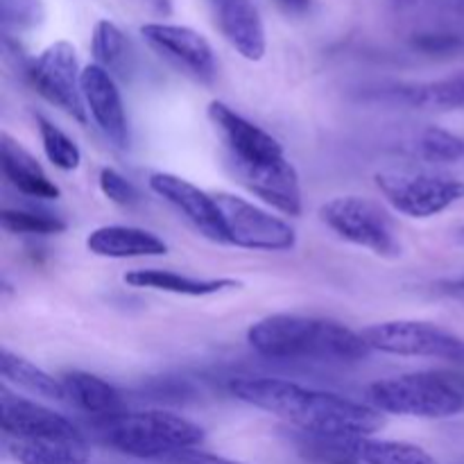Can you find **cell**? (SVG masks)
Masks as SVG:
<instances>
[{
	"label": "cell",
	"mask_w": 464,
	"mask_h": 464,
	"mask_svg": "<svg viewBox=\"0 0 464 464\" xmlns=\"http://www.w3.org/2000/svg\"><path fill=\"white\" fill-rule=\"evenodd\" d=\"M140 34L163 59L184 71L193 80L211 84L218 75V57L204 34L186 25L172 23H145Z\"/></svg>",
	"instance_id": "obj_12"
},
{
	"label": "cell",
	"mask_w": 464,
	"mask_h": 464,
	"mask_svg": "<svg viewBox=\"0 0 464 464\" xmlns=\"http://www.w3.org/2000/svg\"><path fill=\"white\" fill-rule=\"evenodd\" d=\"M32 86L48 100L50 104L62 109L63 113L80 125L89 122L84 95H82V68L77 59L75 45L68 41H54L27 68Z\"/></svg>",
	"instance_id": "obj_11"
},
{
	"label": "cell",
	"mask_w": 464,
	"mask_h": 464,
	"mask_svg": "<svg viewBox=\"0 0 464 464\" xmlns=\"http://www.w3.org/2000/svg\"><path fill=\"white\" fill-rule=\"evenodd\" d=\"M0 374H3L5 385H14L18 390H25L32 397L48 399V401H68L66 390L62 381L50 376L41 367L18 353L9 352L7 347L0 353Z\"/></svg>",
	"instance_id": "obj_20"
},
{
	"label": "cell",
	"mask_w": 464,
	"mask_h": 464,
	"mask_svg": "<svg viewBox=\"0 0 464 464\" xmlns=\"http://www.w3.org/2000/svg\"><path fill=\"white\" fill-rule=\"evenodd\" d=\"M247 343L258 356L284 362H356L370 356L361 331L324 317L276 313L247 329Z\"/></svg>",
	"instance_id": "obj_3"
},
{
	"label": "cell",
	"mask_w": 464,
	"mask_h": 464,
	"mask_svg": "<svg viewBox=\"0 0 464 464\" xmlns=\"http://www.w3.org/2000/svg\"><path fill=\"white\" fill-rule=\"evenodd\" d=\"M166 464H243L238 460H229V458L216 456V453H207L202 449H186V451L175 453V456L166 458Z\"/></svg>",
	"instance_id": "obj_30"
},
{
	"label": "cell",
	"mask_w": 464,
	"mask_h": 464,
	"mask_svg": "<svg viewBox=\"0 0 464 464\" xmlns=\"http://www.w3.org/2000/svg\"><path fill=\"white\" fill-rule=\"evenodd\" d=\"M95 426L109 447L140 460L163 462L204 442L202 426L168 411H125Z\"/></svg>",
	"instance_id": "obj_4"
},
{
	"label": "cell",
	"mask_w": 464,
	"mask_h": 464,
	"mask_svg": "<svg viewBox=\"0 0 464 464\" xmlns=\"http://www.w3.org/2000/svg\"><path fill=\"white\" fill-rule=\"evenodd\" d=\"M62 383L68 401L86 415L95 417V421L125 412L122 394L100 376L89 374V372H68L62 376Z\"/></svg>",
	"instance_id": "obj_19"
},
{
	"label": "cell",
	"mask_w": 464,
	"mask_h": 464,
	"mask_svg": "<svg viewBox=\"0 0 464 464\" xmlns=\"http://www.w3.org/2000/svg\"><path fill=\"white\" fill-rule=\"evenodd\" d=\"M229 245L252 252H290L297 245V231L258 204L234 193H216Z\"/></svg>",
	"instance_id": "obj_10"
},
{
	"label": "cell",
	"mask_w": 464,
	"mask_h": 464,
	"mask_svg": "<svg viewBox=\"0 0 464 464\" xmlns=\"http://www.w3.org/2000/svg\"><path fill=\"white\" fill-rule=\"evenodd\" d=\"M207 116L225 145L227 163L236 179L275 211L299 216L302 184L297 170L285 157L284 145L270 131L240 116L220 100L208 104Z\"/></svg>",
	"instance_id": "obj_2"
},
{
	"label": "cell",
	"mask_w": 464,
	"mask_h": 464,
	"mask_svg": "<svg viewBox=\"0 0 464 464\" xmlns=\"http://www.w3.org/2000/svg\"><path fill=\"white\" fill-rule=\"evenodd\" d=\"M276 5H279L285 14H290V16H304V14H308V9H311L313 0H276Z\"/></svg>",
	"instance_id": "obj_32"
},
{
	"label": "cell",
	"mask_w": 464,
	"mask_h": 464,
	"mask_svg": "<svg viewBox=\"0 0 464 464\" xmlns=\"http://www.w3.org/2000/svg\"><path fill=\"white\" fill-rule=\"evenodd\" d=\"M390 3H392L397 9H411L417 0H390Z\"/></svg>",
	"instance_id": "obj_35"
},
{
	"label": "cell",
	"mask_w": 464,
	"mask_h": 464,
	"mask_svg": "<svg viewBox=\"0 0 464 464\" xmlns=\"http://www.w3.org/2000/svg\"><path fill=\"white\" fill-rule=\"evenodd\" d=\"M347 447L361 464H438L426 449L399 440L349 438Z\"/></svg>",
	"instance_id": "obj_21"
},
{
	"label": "cell",
	"mask_w": 464,
	"mask_h": 464,
	"mask_svg": "<svg viewBox=\"0 0 464 464\" xmlns=\"http://www.w3.org/2000/svg\"><path fill=\"white\" fill-rule=\"evenodd\" d=\"M36 127H39L41 145H44V152L45 157H48V161L63 172L77 170L82 163L80 145H77L66 131L59 130L57 125H53L48 118L36 116Z\"/></svg>",
	"instance_id": "obj_23"
},
{
	"label": "cell",
	"mask_w": 464,
	"mask_h": 464,
	"mask_svg": "<svg viewBox=\"0 0 464 464\" xmlns=\"http://www.w3.org/2000/svg\"><path fill=\"white\" fill-rule=\"evenodd\" d=\"M98 184L104 198L109 202L118 204V207L131 208L140 202V195L136 190V186L127 177H122L116 168H102L98 177Z\"/></svg>",
	"instance_id": "obj_28"
},
{
	"label": "cell",
	"mask_w": 464,
	"mask_h": 464,
	"mask_svg": "<svg viewBox=\"0 0 464 464\" xmlns=\"http://www.w3.org/2000/svg\"><path fill=\"white\" fill-rule=\"evenodd\" d=\"M222 36L249 62H261L267 50L266 25L254 0H213Z\"/></svg>",
	"instance_id": "obj_15"
},
{
	"label": "cell",
	"mask_w": 464,
	"mask_h": 464,
	"mask_svg": "<svg viewBox=\"0 0 464 464\" xmlns=\"http://www.w3.org/2000/svg\"><path fill=\"white\" fill-rule=\"evenodd\" d=\"M0 163H3L5 179L18 193L34 199H57L62 195L59 186L45 175L41 163L7 131H3L0 136Z\"/></svg>",
	"instance_id": "obj_17"
},
{
	"label": "cell",
	"mask_w": 464,
	"mask_h": 464,
	"mask_svg": "<svg viewBox=\"0 0 464 464\" xmlns=\"http://www.w3.org/2000/svg\"><path fill=\"white\" fill-rule=\"evenodd\" d=\"M372 352L403 358H440L464 367V338L417 320H390L361 331Z\"/></svg>",
	"instance_id": "obj_9"
},
{
	"label": "cell",
	"mask_w": 464,
	"mask_h": 464,
	"mask_svg": "<svg viewBox=\"0 0 464 464\" xmlns=\"http://www.w3.org/2000/svg\"><path fill=\"white\" fill-rule=\"evenodd\" d=\"M231 394L247 406L288 421L306 435L320 438H370L383 426V415L370 403H358L334 392L304 388L270 376L231 381Z\"/></svg>",
	"instance_id": "obj_1"
},
{
	"label": "cell",
	"mask_w": 464,
	"mask_h": 464,
	"mask_svg": "<svg viewBox=\"0 0 464 464\" xmlns=\"http://www.w3.org/2000/svg\"><path fill=\"white\" fill-rule=\"evenodd\" d=\"M148 184L152 193L166 199L204 238L211 240V243L229 245L227 227L225 220H222L220 207L216 202V195L207 193L199 186L190 184L188 179H181L179 175H172V172H152Z\"/></svg>",
	"instance_id": "obj_13"
},
{
	"label": "cell",
	"mask_w": 464,
	"mask_h": 464,
	"mask_svg": "<svg viewBox=\"0 0 464 464\" xmlns=\"http://www.w3.org/2000/svg\"><path fill=\"white\" fill-rule=\"evenodd\" d=\"M367 403L379 412L417 420H447L464 411V399L444 372H417L376 381Z\"/></svg>",
	"instance_id": "obj_5"
},
{
	"label": "cell",
	"mask_w": 464,
	"mask_h": 464,
	"mask_svg": "<svg viewBox=\"0 0 464 464\" xmlns=\"http://www.w3.org/2000/svg\"><path fill=\"white\" fill-rule=\"evenodd\" d=\"M460 238L464 240V229H460Z\"/></svg>",
	"instance_id": "obj_36"
},
{
	"label": "cell",
	"mask_w": 464,
	"mask_h": 464,
	"mask_svg": "<svg viewBox=\"0 0 464 464\" xmlns=\"http://www.w3.org/2000/svg\"><path fill=\"white\" fill-rule=\"evenodd\" d=\"M3 227L12 234H36L50 236L62 234L66 229V222L59 216L45 211H30V208H5Z\"/></svg>",
	"instance_id": "obj_25"
},
{
	"label": "cell",
	"mask_w": 464,
	"mask_h": 464,
	"mask_svg": "<svg viewBox=\"0 0 464 464\" xmlns=\"http://www.w3.org/2000/svg\"><path fill=\"white\" fill-rule=\"evenodd\" d=\"M417 45L424 48L426 53H453L462 48V41L451 34H424L417 39Z\"/></svg>",
	"instance_id": "obj_31"
},
{
	"label": "cell",
	"mask_w": 464,
	"mask_h": 464,
	"mask_svg": "<svg viewBox=\"0 0 464 464\" xmlns=\"http://www.w3.org/2000/svg\"><path fill=\"white\" fill-rule=\"evenodd\" d=\"M320 220L343 240L376 256L397 258L401 254L397 225L388 208L374 199L361 195H340L322 204Z\"/></svg>",
	"instance_id": "obj_8"
},
{
	"label": "cell",
	"mask_w": 464,
	"mask_h": 464,
	"mask_svg": "<svg viewBox=\"0 0 464 464\" xmlns=\"http://www.w3.org/2000/svg\"><path fill=\"white\" fill-rule=\"evenodd\" d=\"M82 95L86 111L104 139L118 150L130 148V121L116 77L109 75L98 63H89L82 68Z\"/></svg>",
	"instance_id": "obj_14"
},
{
	"label": "cell",
	"mask_w": 464,
	"mask_h": 464,
	"mask_svg": "<svg viewBox=\"0 0 464 464\" xmlns=\"http://www.w3.org/2000/svg\"><path fill=\"white\" fill-rule=\"evenodd\" d=\"M122 281L131 288L159 290V293L181 295V297H211V295L243 285L236 279H198V276H186L172 270H159V267L131 270L122 276Z\"/></svg>",
	"instance_id": "obj_18"
},
{
	"label": "cell",
	"mask_w": 464,
	"mask_h": 464,
	"mask_svg": "<svg viewBox=\"0 0 464 464\" xmlns=\"http://www.w3.org/2000/svg\"><path fill=\"white\" fill-rule=\"evenodd\" d=\"M45 9L41 0H0V18H3L5 34L27 32L41 25Z\"/></svg>",
	"instance_id": "obj_27"
},
{
	"label": "cell",
	"mask_w": 464,
	"mask_h": 464,
	"mask_svg": "<svg viewBox=\"0 0 464 464\" xmlns=\"http://www.w3.org/2000/svg\"><path fill=\"white\" fill-rule=\"evenodd\" d=\"M374 181L385 202L412 220H429L464 199V181L442 170H383L376 172Z\"/></svg>",
	"instance_id": "obj_7"
},
{
	"label": "cell",
	"mask_w": 464,
	"mask_h": 464,
	"mask_svg": "<svg viewBox=\"0 0 464 464\" xmlns=\"http://www.w3.org/2000/svg\"><path fill=\"white\" fill-rule=\"evenodd\" d=\"M415 102L426 107L447 109V111H464V71L442 77L438 82L420 86L415 91Z\"/></svg>",
	"instance_id": "obj_24"
},
{
	"label": "cell",
	"mask_w": 464,
	"mask_h": 464,
	"mask_svg": "<svg viewBox=\"0 0 464 464\" xmlns=\"http://www.w3.org/2000/svg\"><path fill=\"white\" fill-rule=\"evenodd\" d=\"M9 451L21 464H82L68 453L57 451V449L36 447V444L16 442V440L9 442Z\"/></svg>",
	"instance_id": "obj_29"
},
{
	"label": "cell",
	"mask_w": 464,
	"mask_h": 464,
	"mask_svg": "<svg viewBox=\"0 0 464 464\" xmlns=\"http://www.w3.org/2000/svg\"><path fill=\"white\" fill-rule=\"evenodd\" d=\"M86 249L102 258H148L166 256L168 245L157 234L140 227L107 225L98 227L86 238Z\"/></svg>",
	"instance_id": "obj_16"
},
{
	"label": "cell",
	"mask_w": 464,
	"mask_h": 464,
	"mask_svg": "<svg viewBox=\"0 0 464 464\" xmlns=\"http://www.w3.org/2000/svg\"><path fill=\"white\" fill-rule=\"evenodd\" d=\"M91 53L95 63L113 77H127L131 71V48L125 32L113 21H98L91 36Z\"/></svg>",
	"instance_id": "obj_22"
},
{
	"label": "cell",
	"mask_w": 464,
	"mask_h": 464,
	"mask_svg": "<svg viewBox=\"0 0 464 464\" xmlns=\"http://www.w3.org/2000/svg\"><path fill=\"white\" fill-rule=\"evenodd\" d=\"M420 154L430 163H456L464 157V140L442 127H429L420 136Z\"/></svg>",
	"instance_id": "obj_26"
},
{
	"label": "cell",
	"mask_w": 464,
	"mask_h": 464,
	"mask_svg": "<svg viewBox=\"0 0 464 464\" xmlns=\"http://www.w3.org/2000/svg\"><path fill=\"white\" fill-rule=\"evenodd\" d=\"M444 290H447V293H453V295H464V276L462 279L447 281V284H444Z\"/></svg>",
	"instance_id": "obj_34"
},
{
	"label": "cell",
	"mask_w": 464,
	"mask_h": 464,
	"mask_svg": "<svg viewBox=\"0 0 464 464\" xmlns=\"http://www.w3.org/2000/svg\"><path fill=\"white\" fill-rule=\"evenodd\" d=\"M0 421L7 438L36 447L57 449L86 464L89 444L68 417L50 411L48 406L12 392L9 385L0 388Z\"/></svg>",
	"instance_id": "obj_6"
},
{
	"label": "cell",
	"mask_w": 464,
	"mask_h": 464,
	"mask_svg": "<svg viewBox=\"0 0 464 464\" xmlns=\"http://www.w3.org/2000/svg\"><path fill=\"white\" fill-rule=\"evenodd\" d=\"M444 374L449 376V381L456 385L458 392H460L462 399H464V372H444Z\"/></svg>",
	"instance_id": "obj_33"
}]
</instances>
